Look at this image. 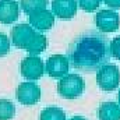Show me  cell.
Returning a JSON list of instances; mask_svg holds the SVG:
<instances>
[{
  "label": "cell",
  "instance_id": "16",
  "mask_svg": "<svg viewBox=\"0 0 120 120\" xmlns=\"http://www.w3.org/2000/svg\"><path fill=\"white\" fill-rule=\"evenodd\" d=\"M15 115V106L8 99H0V120H11Z\"/></svg>",
  "mask_w": 120,
  "mask_h": 120
},
{
  "label": "cell",
  "instance_id": "3",
  "mask_svg": "<svg viewBox=\"0 0 120 120\" xmlns=\"http://www.w3.org/2000/svg\"><path fill=\"white\" fill-rule=\"evenodd\" d=\"M96 84L102 91H115L120 84V70L116 64H105L96 71Z\"/></svg>",
  "mask_w": 120,
  "mask_h": 120
},
{
  "label": "cell",
  "instance_id": "12",
  "mask_svg": "<svg viewBox=\"0 0 120 120\" xmlns=\"http://www.w3.org/2000/svg\"><path fill=\"white\" fill-rule=\"evenodd\" d=\"M99 120H120V105L115 102H103L98 109Z\"/></svg>",
  "mask_w": 120,
  "mask_h": 120
},
{
  "label": "cell",
  "instance_id": "7",
  "mask_svg": "<svg viewBox=\"0 0 120 120\" xmlns=\"http://www.w3.org/2000/svg\"><path fill=\"white\" fill-rule=\"evenodd\" d=\"M17 101L22 105H35L41 99V88L35 82H21L15 90Z\"/></svg>",
  "mask_w": 120,
  "mask_h": 120
},
{
  "label": "cell",
  "instance_id": "21",
  "mask_svg": "<svg viewBox=\"0 0 120 120\" xmlns=\"http://www.w3.org/2000/svg\"><path fill=\"white\" fill-rule=\"evenodd\" d=\"M70 120H87V119H84V117H81V116H74V117H71Z\"/></svg>",
  "mask_w": 120,
  "mask_h": 120
},
{
  "label": "cell",
  "instance_id": "17",
  "mask_svg": "<svg viewBox=\"0 0 120 120\" xmlns=\"http://www.w3.org/2000/svg\"><path fill=\"white\" fill-rule=\"evenodd\" d=\"M77 1H78L80 8H82L87 13H92V11H95L101 6L102 0H77Z\"/></svg>",
  "mask_w": 120,
  "mask_h": 120
},
{
  "label": "cell",
  "instance_id": "5",
  "mask_svg": "<svg viewBox=\"0 0 120 120\" xmlns=\"http://www.w3.org/2000/svg\"><path fill=\"white\" fill-rule=\"evenodd\" d=\"M20 70H21V75L24 78H27L30 81H36V80L42 78V75L45 73V63L38 56H28L21 60Z\"/></svg>",
  "mask_w": 120,
  "mask_h": 120
},
{
  "label": "cell",
  "instance_id": "10",
  "mask_svg": "<svg viewBox=\"0 0 120 120\" xmlns=\"http://www.w3.org/2000/svg\"><path fill=\"white\" fill-rule=\"evenodd\" d=\"M20 17V7L15 0H0V22L13 24Z\"/></svg>",
  "mask_w": 120,
  "mask_h": 120
},
{
  "label": "cell",
  "instance_id": "4",
  "mask_svg": "<svg viewBox=\"0 0 120 120\" xmlns=\"http://www.w3.org/2000/svg\"><path fill=\"white\" fill-rule=\"evenodd\" d=\"M35 35H36V31L30 24H18V25L13 27L10 31V39H11L13 45L15 48L24 49V50H27V48L31 45Z\"/></svg>",
  "mask_w": 120,
  "mask_h": 120
},
{
  "label": "cell",
  "instance_id": "11",
  "mask_svg": "<svg viewBox=\"0 0 120 120\" xmlns=\"http://www.w3.org/2000/svg\"><path fill=\"white\" fill-rule=\"evenodd\" d=\"M55 24V14L49 10H42L30 15V25L38 31H48Z\"/></svg>",
  "mask_w": 120,
  "mask_h": 120
},
{
  "label": "cell",
  "instance_id": "1",
  "mask_svg": "<svg viewBox=\"0 0 120 120\" xmlns=\"http://www.w3.org/2000/svg\"><path fill=\"white\" fill-rule=\"evenodd\" d=\"M109 38L96 31H87L77 36L67 49V59L70 64L82 73L98 71L108 64L110 59Z\"/></svg>",
  "mask_w": 120,
  "mask_h": 120
},
{
  "label": "cell",
  "instance_id": "15",
  "mask_svg": "<svg viewBox=\"0 0 120 120\" xmlns=\"http://www.w3.org/2000/svg\"><path fill=\"white\" fill-rule=\"evenodd\" d=\"M39 120H66V113L60 108H45L41 112Z\"/></svg>",
  "mask_w": 120,
  "mask_h": 120
},
{
  "label": "cell",
  "instance_id": "8",
  "mask_svg": "<svg viewBox=\"0 0 120 120\" xmlns=\"http://www.w3.org/2000/svg\"><path fill=\"white\" fill-rule=\"evenodd\" d=\"M70 61L64 55H53L46 60L45 70L52 78H63L68 73Z\"/></svg>",
  "mask_w": 120,
  "mask_h": 120
},
{
  "label": "cell",
  "instance_id": "22",
  "mask_svg": "<svg viewBox=\"0 0 120 120\" xmlns=\"http://www.w3.org/2000/svg\"><path fill=\"white\" fill-rule=\"evenodd\" d=\"M117 101H119V105H120V91H119V94H117Z\"/></svg>",
  "mask_w": 120,
  "mask_h": 120
},
{
  "label": "cell",
  "instance_id": "9",
  "mask_svg": "<svg viewBox=\"0 0 120 120\" xmlns=\"http://www.w3.org/2000/svg\"><path fill=\"white\" fill-rule=\"evenodd\" d=\"M78 8L77 0H52V13L60 20H70Z\"/></svg>",
  "mask_w": 120,
  "mask_h": 120
},
{
  "label": "cell",
  "instance_id": "19",
  "mask_svg": "<svg viewBox=\"0 0 120 120\" xmlns=\"http://www.w3.org/2000/svg\"><path fill=\"white\" fill-rule=\"evenodd\" d=\"M110 55L115 59L120 60V35L113 38V41L110 42Z\"/></svg>",
  "mask_w": 120,
  "mask_h": 120
},
{
  "label": "cell",
  "instance_id": "2",
  "mask_svg": "<svg viewBox=\"0 0 120 120\" xmlns=\"http://www.w3.org/2000/svg\"><path fill=\"white\" fill-rule=\"evenodd\" d=\"M85 90V82L78 74H67L57 82V92L64 99H75Z\"/></svg>",
  "mask_w": 120,
  "mask_h": 120
},
{
  "label": "cell",
  "instance_id": "14",
  "mask_svg": "<svg viewBox=\"0 0 120 120\" xmlns=\"http://www.w3.org/2000/svg\"><path fill=\"white\" fill-rule=\"evenodd\" d=\"M48 3H49V0H20L22 11L28 15L38 13V11H42V10H46Z\"/></svg>",
  "mask_w": 120,
  "mask_h": 120
},
{
  "label": "cell",
  "instance_id": "13",
  "mask_svg": "<svg viewBox=\"0 0 120 120\" xmlns=\"http://www.w3.org/2000/svg\"><path fill=\"white\" fill-rule=\"evenodd\" d=\"M46 48H48V39H46V36L42 35V34H39V32H36V35L32 39L31 45L27 48V52L30 53V56H38Z\"/></svg>",
  "mask_w": 120,
  "mask_h": 120
},
{
  "label": "cell",
  "instance_id": "20",
  "mask_svg": "<svg viewBox=\"0 0 120 120\" xmlns=\"http://www.w3.org/2000/svg\"><path fill=\"white\" fill-rule=\"evenodd\" d=\"M105 4L113 10H119L120 8V0H103Z\"/></svg>",
  "mask_w": 120,
  "mask_h": 120
},
{
  "label": "cell",
  "instance_id": "18",
  "mask_svg": "<svg viewBox=\"0 0 120 120\" xmlns=\"http://www.w3.org/2000/svg\"><path fill=\"white\" fill-rule=\"evenodd\" d=\"M10 52V38L6 34L0 32V57L6 56Z\"/></svg>",
  "mask_w": 120,
  "mask_h": 120
},
{
  "label": "cell",
  "instance_id": "6",
  "mask_svg": "<svg viewBox=\"0 0 120 120\" xmlns=\"http://www.w3.org/2000/svg\"><path fill=\"white\" fill-rule=\"evenodd\" d=\"M95 24L102 34L115 32V31L119 30L120 27V15L110 8L101 10L95 15Z\"/></svg>",
  "mask_w": 120,
  "mask_h": 120
}]
</instances>
